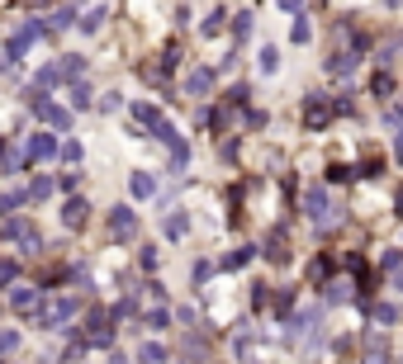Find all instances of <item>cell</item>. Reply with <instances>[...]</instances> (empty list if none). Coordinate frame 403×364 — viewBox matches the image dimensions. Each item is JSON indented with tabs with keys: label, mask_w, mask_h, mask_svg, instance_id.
Here are the masks:
<instances>
[{
	"label": "cell",
	"mask_w": 403,
	"mask_h": 364,
	"mask_svg": "<svg viewBox=\"0 0 403 364\" xmlns=\"http://www.w3.org/2000/svg\"><path fill=\"white\" fill-rule=\"evenodd\" d=\"M332 123V100H322V95H309L304 100V128H327Z\"/></svg>",
	"instance_id": "6da1fadb"
},
{
	"label": "cell",
	"mask_w": 403,
	"mask_h": 364,
	"mask_svg": "<svg viewBox=\"0 0 403 364\" xmlns=\"http://www.w3.org/2000/svg\"><path fill=\"white\" fill-rule=\"evenodd\" d=\"M109 232H114V241H129L138 232V213L133 208H114L109 213Z\"/></svg>",
	"instance_id": "7a4b0ae2"
},
{
	"label": "cell",
	"mask_w": 403,
	"mask_h": 364,
	"mask_svg": "<svg viewBox=\"0 0 403 364\" xmlns=\"http://www.w3.org/2000/svg\"><path fill=\"white\" fill-rule=\"evenodd\" d=\"M48 156H57V137H48V132H38V137H28V147L19 161H48Z\"/></svg>",
	"instance_id": "3957f363"
},
{
	"label": "cell",
	"mask_w": 403,
	"mask_h": 364,
	"mask_svg": "<svg viewBox=\"0 0 403 364\" xmlns=\"http://www.w3.org/2000/svg\"><path fill=\"white\" fill-rule=\"evenodd\" d=\"M304 213H309L313 223H322V218H327V189H322V184L304 189Z\"/></svg>",
	"instance_id": "277c9868"
},
{
	"label": "cell",
	"mask_w": 403,
	"mask_h": 364,
	"mask_svg": "<svg viewBox=\"0 0 403 364\" xmlns=\"http://www.w3.org/2000/svg\"><path fill=\"white\" fill-rule=\"evenodd\" d=\"M356 62H361V52H332V62H327V71H337V76H351L356 71Z\"/></svg>",
	"instance_id": "5b68a950"
},
{
	"label": "cell",
	"mask_w": 403,
	"mask_h": 364,
	"mask_svg": "<svg viewBox=\"0 0 403 364\" xmlns=\"http://www.w3.org/2000/svg\"><path fill=\"white\" fill-rule=\"evenodd\" d=\"M161 232L171 236V241H181V236L190 232V218H186V213H181V208H176V213H166V223H161Z\"/></svg>",
	"instance_id": "8992f818"
},
{
	"label": "cell",
	"mask_w": 403,
	"mask_h": 364,
	"mask_svg": "<svg viewBox=\"0 0 403 364\" xmlns=\"http://www.w3.org/2000/svg\"><path fill=\"white\" fill-rule=\"evenodd\" d=\"M129 189H133V199H152V194H157V180H152L147 171H133V180H129Z\"/></svg>",
	"instance_id": "52a82bcc"
},
{
	"label": "cell",
	"mask_w": 403,
	"mask_h": 364,
	"mask_svg": "<svg viewBox=\"0 0 403 364\" xmlns=\"http://www.w3.org/2000/svg\"><path fill=\"white\" fill-rule=\"evenodd\" d=\"M190 95H209V90H214V71H209V67H199V71H190Z\"/></svg>",
	"instance_id": "ba28073f"
},
{
	"label": "cell",
	"mask_w": 403,
	"mask_h": 364,
	"mask_svg": "<svg viewBox=\"0 0 403 364\" xmlns=\"http://www.w3.org/2000/svg\"><path fill=\"white\" fill-rule=\"evenodd\" d=\"M10 308L15 312H33L38 308V288H15V293H10Z\"/></svg>",
	"instance_id": "9c48e42d"
},
{
	"label": "cell",
	"mask_w": 403,
	"mask_h": 364,
	"mask_svg": "<svg viewBox=\"0 0 403 364\" xmlns=\"http://www.w3.org/2000/svg\"><path fill=\"white\" fill-rule=\"evenodd\" d=\"M72 19H76V5H62V10H53V15H48V24H43V33H57V28H67Z\"/></svg>",
	"instance_id": "30bf717a"
},
{
	"label": "cell",
	"mask_w": 403,
	"mask_h": 364,
	"mask_svg": "<svg viewBox=\"0 0 403 364\" xmlns=\"http://www.w3.org/2000/svg\"><path fill=\"white\" fill-rule=\"evenodd\" d=\"M85 213H90V208H85V199H67V208H62V223H67V227H81V223H85Z\"/></svg>",
	"instance_id": "8fae6325"
},
{
	"label": "cell",
	"mask_w": 403,
	"mask_h": 364,
	"mask_svg": "<svg viewBox=\"0 0 403 364\" xmlns=\"http://www.w3.org/2000/svg\"><path fill=\"white\" fill-rule=\"evenodd\" d=\"M57 71V80H67V76H81V71H85V57H76V52H67V57H62V67H53Z\"/></svg>",
	"instance_id": "7c38bea8"
},
{
	"label": "cell",
	"mask_w": 403,
	"mask_h": 364,
	"mask_svg": "<svg viewBox=\"0 0 403 364\" xmlns=\"http://www.w3.org/2000/svg\"><path fill=\"white\" fill-rule=\"evenodd\" d=\"M72 317H76V303H72V298H62V303L48 312V327L57 331V327H62V322H72Z\"/></svg>",
	"instance_id": "4fadbf2b"
},
{
	"label": "cell",
	"mask_w": 403,
	"mask_h": 364,
	"mask_svg": "<svg viewBox=\"0 0 403 364\" xmlns=\"http://www.w3.org/2000/svg\"><path fill=\"white\" fill-rule=\"evenodd\" d=\"M351 171H356V180H375V175H384V161H379V156H365V161L351 166Z\"/></svg>",
	"instance_id": "5bb4252c"
},
{
	"label": "cell",
	"mask_w": 403,
	"mask_h": 364,
	"mask_svg": "<svg viewBox=\"0 0 403 364\" xmlns=\"http://www.w3.org/2000/svg\"><path fill=\"white\" fill-rule=\"evenodd\" d=\"M105 19H109V10H105V5H95V10H85V15H81V28H85V33H95Z\"/></svg>",
	"instance_id": "9a60e30c"
},
{
	"label": "cell",
	"mask_w": 403,
	"mask_h": 364,
	"mask_svg": "<svg viewBox=\"0 0 403 364\" xmlns=\"http://www.w3.org/2000/svg\"><path fill=\"white\" fill-rule=\"evenodd\" d=\"M252 256H256V246H238L233 256H223V270H242V265H247Z\"/></svg>",
	"instance_id": "2e32d148"
},
{
	"label": "cell",
	"mask_w": 403,
	"mask_h": 364,
	"mask_svg": "<svg viewBox=\"0 0 403 364\" xmlns=\"http://www.w3.org/2000/svg\"><path fill=\"white\" fill-rule=\"evenodd\" d=\"M133 119H138V123H147V128H157L161 109H152V104H133Z\"/></svg>",
	"instance_id": "e0dca14e"
},
{
	"label": "cell",
	"mask_w": 403,
	"mask_h": 364,
	"mask_svg": "<svg viewBox=\"0 0 403 364\" xmlns=\"http://www.w3.org/2000/svg\"><path fill=\"white\" fill-rule=\"evenodd\" d=\"M327 303H351V284L347 279H332V284H327Z\"/></svg>",
	"instance_id": "ac0fdd59"
},
{
	"label": "cell",
	"mask_w": 403,
	"mask_h": 364,
	"mask_svg": "<svg viewBox=\"0 0 403 364\" xmlns=\"http://www.w3.org/2000/svg\"><path fill=\"white\" fill-rule=\"evenodd\" d=\"M138 360H142V364H166V350H161L157 340H147V345L138 350Z\"/></svg>",
	"instance_id": "d6986e66"
},
{
	"label": "cell",
	"mask_w": 403,
	"mask_h": 364,
	"mask_svg": "<svg viewBox=\"0 0 403 364\" xmlns=\"http://www.w3.org/2000/svg\"><path fill=\"white\" fill-rule=\"evenodd\" d=\"M370 312H375V322H384V327L399 322V308H394V303H370Z\"/></svg>",
	"instance_id": "ffe728a7"
},
{
	"label": "cell",
	"mask_w": 403,
	"mask_h": 364,
	"mask_svg": "<svg viewBox=\"0 0 403 364\" xmlns=\"http://www.w3.org/2000/svg\"><path fill=\"white\" fill-rule=\"evenodd\" d=\"M347 180H356L351 166H327V184H347Z\"/></svg>",
	"instance_id": "44dd1931"
},
{
	"label": "cell",
	"mask_w": 403,
	"mask_h": 364,
	"mask_svg": "<svg viewBox=\"0 0 403 364\" xmlns=\"http://www.w3.org/2000/svg\"><path fill=\"white\" fill-rule=\"evenodd\" d=\"M256 67H261V71L270 76V71L280 67V52H275V48H261V57H256Z\"/></svg>",
	"instance_id": "7402d4cb"
},
{
	"label": "cell",
	"mask_w": 403,
	"mask_h": 364,
	"mask_svg": "<svg viewBox=\"0 0 403 364\" xmlns=\"http://www.w3.org/2000/svg\"><path fill=\"white\" fill-rule=\"evenodd\" d=\"M233 33H238V38L252 33V10H238V15H233Z\"/></svg>",
	"instance_id": "603a6c76"
},
{
	"label": "cell",
	"mask_w": 403,
	"mask_h": 364,
	"mask_svg": "<svg viewBox=\"0 0 403 364\" xmlns=\"http://www.w3.org/2000/svg\"><path fill=\"white\" fill-rule=\"evenodd\" d=\"M309 275H313V279H327V275H332V256H318L309 265Z\"/></svg>",
	"instance_id": "cb8c5ba5"
},
{
	"label": "cell",
	"mask_w": 403,
	"mask_h": 364,
	"mask_svg": "<svg viewBox=\"0 0 403 364\" xmlns=\"http://www.w3.org/2000/svg\"><path fill=\"white\" fill-rule=\"evenodd\" d=\"M223 19H228V10H209V19H204V33H218V28H223Z\"/></svg>",
	"instance_id": "d4e9b609"
},
{
	"label": "cell",
	"mask_w": 403,
	"mask_h": 364,
	"mask_svg": "<svg viewBox=\"0 0 403 364\" xmlns=\"http://www.w3.org/2000/svg\"><path fill=\"white\" fill-rule=\"evenodd\" d=\"M48 194H53V180H33L24 199H48Z\"/></svg>",
	"instance_id": "484cf974"
},
{
	"label": "cell",
	"mask_w": 403,
	"mask_h": 364,
	"mask_svg": "<svg viewBox=\"0 0 403 364\" xmlns=\"http://www.w3.org/2000/svg\"><path fill=\"white\" fill-rule=\"evenodd\" d=\"M370 90H375V95H389V90H394V76H389V71H379V76L370 80Z\"/></svg>",
	"instance_id": "4316f807"
},
{
	"label": "cell",
	"mask_w": 403,
	"mask_h": 364,
	"mask_svg": "<svg viewBox=\"0 0 403 364\" xmlns=\"http://www.w3.org/2000/svg\"><path fill=\"white\" fill-rule=\"evenodd\" d=\"M295 308V288H280V293H275V312H290Z\"/></svg>",
	"instance_id": "83f0119b"
},
{
	"label": "cell",
	"mask_w": 403,
	"mask_h": 364,
	"mask_svg": "<svg viewBox=\"0 0 403 364\" xmlns=\"http://www.w3.org/2000/svg\"><path fill=\"white\" fill-rule=\"evenodd\" d=\"M10 350H19V331H0V355H10Z\"/></svg>",
	"instance_id": "f1b7e54d"
},
{
	"label": "cell",
	"mask_w": 403,
	"mask_h": 364,
	"mask_svg": "<svg viewBox=\"0 0 403 364\" xmlns=\"http://www.w3.org/2000/svg\"><path fill=\"white\" fill-rule=\"evenodd\" d=\"M166 322H171V312H166V308L147 312V327H152V331H161V327H166Z\"/></svg>",
	"instance_id": "f546056e"
},
{
	"label": "cell",
	"mask_w": 403,
	"mask_h": 364,
	"mask_svg": "<svg viewBox=\"0 0 403 364\" xmlns=\"http://www.w3.org/2000/svg\"><path fill=\"white\" fill-rule=\"evenodd\" d=\"M57 152H62V161H72V166H76V161H81V142H62Z\"/></svg>",
	"instance_id": "4dcf8cb0"
},
{
	"label": "cell",
	"mask_w": 403,
	"mask_h": 364,
	"mask_svg": "<svg viewBox=\"0 0 403 364\" xmlns=\"http://www.w3.org/2000/svg\"><path fill=\"white\" fill-rule=\"evenodd\" d=\"M19 204H24V194H0V213H15Z\"/></svg>",
	"instance_id": "1f68e13d"
},
{
	"label": "cell",
	"mask_w": 403,
	"mask_h": 364,
	"mask_svg": "<svg viewBox=\"0 0 403 364\" xmlns=\"http://www.w3.org/2000/svg\"><path fill=\"white\" fill-rule=\"evenodd\" d=\"M379 265H384V270H399V265H403V251H384V256H379Z\"/></svg>",
	"instance_id": "d6a6232c"
},
{
	"label": "cell",
	"mask_w": 403,
	"mask_h": 364,
	"mask_svg": "<svg viewBox=\"0 0 403 364\" xmlns=\"http://www.w3.org/2000/svg\"><path fill=\"white\" fill-rule=\"evenodd\" d=\"M290 38H295V43H309V24H304V15H299V24L290 28Z\"/></svg>",
	"instance_id": "836d02e7"
},
{
	"label": "cell",
	"mask_w": 403,
	"mask_h": 364,
	"mask_svg": "<svg viewBox=\"0 0 403 364\" xmlns=\"http://www.w3.org/2000/svg\"><path fill=\"white\" fill-rule=\"evenodd\" d=\"M209 275H214V265H209V260H199V265H195V284H204Z\"/></svg>",
	"instance_id": "e575fe53"
},
{
	"label": "cell",
	"mask_w": 403,
	"mask_h": 364,
	"mask_svg": "<svg viewBox=\"0 0 403 364\" xmlns=\"http://www.w3.org/2000/svg\"><path fill=\"white\" fill-rule=\"evenodd\" d=\"M119 104H124V95H114V90H109L105 100H100V109H105V114H114V109H119Z\"/></svg>",
	"instance_id": "d590c367"
},
{
	"label": "cell",
	"mask_w": 403,
	"mask_h": 364,
	"mask_svg": "<svg viewBox=\"0 0 403 364\" xmlns=\"http://www.w3.org/2000/svg\"><path fill=\"white\" fill-rule=\"evenodd\" d=\"M228 100H233V104H247V100H252V90H247V85H233V95H228Z\"/></svg>",
	"instance_id": "8d00e7d4"
},
{
	"label": "cell",
	"mask_w": 403,
	"mask_h": 364,
	"mask_svg": "<svg viewBox=\"0 0 403 364\" xmlns=\"http://www.w3.org/2000/svg\"><path fill=\"white\" fill-rule=\"evenodd\" d=\"M72 95H76V109H90V90H85V85H76Z\"/></svg>",
	"instance_id": "74e56055"
},
{
	"label": "cell",
	"mask_w": 403,
	"mask_h": 364,
	"mask_svg": "<svg viewBox=\"0 0 403 364\" xmlns=\"http://www.w3.org/2000/svg\"><path fill=\"white\" fill-rule=\"evenodd\" d=\"M394 284H399V288H403V265H399V270H394Z\"/></svg>",
	"instance_id": "f35d334b"
},
{
	"label": "cell",
	"mask_w": 403,
	"mask_h": 364,
	"mask_svg": "<svg viewBox=\"0 0 403 364\" xmlns=\"http://www.w3.org/2000/svg\"><path fill=\"white\" fill-rule=\"evenodd\" d=\"M394 152H399V161H403V132H399V147H394Z\"/></svg>",
	"instance_id": "ab89813d"
},
{
	"label": "cell",
	"mask_w": 403,
	"mask_h": 364,
	"mask_svg": "<svg viewBox=\"0 0 403 364\" xmlns=\"http://www.w3.org/2000/svg\"><path fill=\"white\" fill-rule=\"evenodd\" d=\"M109 364H129V360H124V355H114V360H109Z\"/></svg>",
	"instance_id": "60d3db41"
}]
</instances>
